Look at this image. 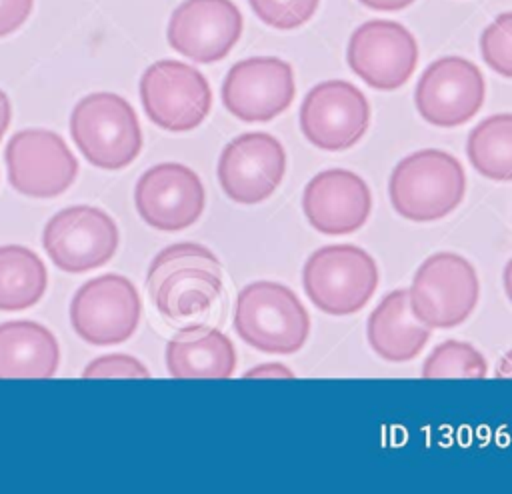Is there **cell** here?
<instances>
[{
  "instance_id": "6da1fadb",
  "label": "cell",
  "mask_w": 512,
  "mask_h": 494,
  "mask_svg": "<svg viewBox=\"0 0 512 494\" xmlns=\"http://www.w3.org/2000/svg\"><path fill=\"white\" fill-rule=\"evenodd\" d=\"M146 288L164 318H192L210 310L220 298L222 266L206 246L178 242L156 254L146 272Z\"/></svg>"
},
{
  "instance_id": "7a4b0ae2",
  "label": "cell",
  "mask_w": 512,
  "mask_h": 494,
  "mask_svg": "<svg viewBox=\"0 0 512 494\" xmlns=\"http://www.w3.org/2000/svg\"><path fill=\"white\" fill-rule=\"evenodd\" d=\"M466 174L448 152L424 148L402 158L390 174V204L410 222H434L462 202Z\"/></svg>"
},
{
  "instance_id": "3957f363",
  "label": "cell",
  "mask_w": 512,
  "mask_h": 494,
  "mask_svg": "<svg viewBox=\"0 0 512 494\" xmlns=\"http://www.w3.org/2000/svg\"><path fill=\"white\" fill-rule=\"evenodd\" d=\"M234 330L260 352L294 354L308 340L310 316L288 286L256 280L236 296Z\"/></svg>"
},
{
  "instance_id": "277c9868",
  "label": "cell",
  "mask_w": 512,
  "mask_h": 494,
  "mask_svg": "<svg viewBox=\"0 0 512 494\" xmlns=\"http://www.w3.org/2000/svg\"><path fill=\"white\" fill-rule=\"evenodd\" d=\"M302 286L318 310L330 316H350L360 312L376 292L378 266L360 246H322L308 256Z\"/></svg>"
},
{
  "instance_id": "5b68a950",
  "label": "cell",
  "mask_w": 512,
  "mask_h": 494,
  "mask_svg": "<svg viewBox=\"0 0 512 494\" xmlns=\"http://www.w3.org/2000/svg\"><path fill=\"white\" fill-rule=\"evenodd\" d=\"M70 134L82 156L102 170H120L142 150L134 108L112 92L84 96L72 110Z\"/></svg>"
},
{
  "instance_id": "8992f818",
  "label": "cell",
  "mask_w": 512,
  "mask_h": 494,
  "mask_svg": "<svg viewBox=\"0 0 512 494\" xmlns=\"http://www.w3.org/2000/svg\"><path fill=\"white\" fill-rule=\"evenodd\" d=\"M480 284L474 266L460 254L438 252L416 270L408 300L414 316L432 328H454L476 308Z\"/></svg>"
},
{
  "instance_id": "52a82bcc",
  "label": "cell",
  "mask_w": 512,
  "mask_h": 494,
  "mask_svg": "<svg viewBox=\"0 0 512 494\" xmlns=\"http://www.w3.org/2000/svg\"><path fill=\"white\" fill-rule=\"evenodd\" d=\"M146 116L168 132H188L204 122L212 90L200 70L178 60H158L140 78Z\"/></svg>"
},
{
  "instance_id": "ba28073f",
  "label": "cell",
  "mask_w": 512,
  "mask_h": 494,
  "mask_svg": "<svg viewBox=\"0 0 512 494\" xmlns=\"http://www.w3.org/2000/svg\"><path fill=\"white\" fill-rule=\"evenodd\" d=\"M140 296L120 274H104L84 282L70 302L76 334L94 346L126 342L140 322Z\"/></svg>"
},
{
  "instance_id": "9c48e42d",
  "label": "cell",
  "mask_w": 512,
  "mask_h": 494,
  "mask_svg": "<svg viewBox=\"0 0 512 494\" xmlns=\"http://www.w3.org/2000/svg\"><path fill=\"white\" fill-rule=\"evenodd\" d=\"M42 244L60 270L80 274L104 266L114 256L118 228L100 208L70 206L48 220Z\"/></svg>"
},
{
  "instance_id": "30bf717a",
  "label": "cell",
  "mask_w": 512,
  "mask_h": 494,
  "mask_svg": "<svg viewBox=\"0 0 512 494\" xmlns=\"http://www.w3.org/2000/svg\"><path fill=\"white\" fill-rule=\"evenodd\" d=\"M370 104L346 80L316 84L300 106V130L320 150L340 152L352 148L368 130Z\"/></svg>"
},
{
  "instance_id": "8fae6325",
  "label": "cell",
  "mask_w": 512,
  "mask_h": 494,
  "mask_svg": "<svg viewBox=\"0 0 512 494\" xmlns=\"http://www.w3.org/2000/svg\"><path fill=\"white\" fill-rule=\"evenodd\" d=\"M6 168L10 184L32 198L60 196L78 174V162L66 142L44 128L20 130L10 138Z\"/></svg>"
},
{
  "instance_id": "7c38bea8",
  "label": "cell",
  "mask_w": 512,
  "mask_h": 494,
  "mask_svg": "<svg viewBox=\"0 0 512 494\" xmlns=\"http://www.w3.org/2000/svg\"><path fill=\"white\" fill-rule=\"evenodd\" d=\"M348 66L376 90H396L408 82L418 62L412 32L394 20H368L348 42Z\"/></svg>"
},
{
  "instance_id": "4fadbf2b",
  "label": "cell",
  "mask_w": 512,
  "mask_h": 494,
  "mask_svg": "<svg viewBox=\"0 0 512 494\" xmlns=\"http://www.w3.org/2000/svg\"><path fill=\"white\" fill-rule=\"evenodd\" d=\"M292 66L276 56L236 62L222 82V104L242 122H268L294 100Z\"/></svg>"
},
{
  "instance_id": "5bb4252c",
  "label": "cell",
  "mask_w": 512,
  "mask_h": 494,
  "mask_svg": "<svg viewBox=\"0 0 512 494\" xmlns=\"http://www.w3.org/2000/svg\"><path fill=\"white\" fill-rule=\"evenodd\" d=\"M484 94V76L474 62L462 56H444L422 72L414 102L426 122L452 128L468 122L480 110Z\"/></svg>"
},
{
  "instance_id": "9a60e30c",
  "label": "cell",
  "mask_w": 512,
  "mask_h": 494,
  "mask_svg": "<svg viewBox=\"0 0 512 494\" xmlns=\"http://www.w3.org/2000/svg\"><path fill=\"white\" fill-rule=\"evenodd\" d=\"M286 152L268 132H246L230 140L218 158V182L238 204L264 202L280 186Z\"/></svg>"
},
{
  "instance_id": "2e32d148",
  "label": "cell",
  "mask_w": 512,
  "mask_h": 494,
  "mask_svg": "<svg viewBox=\"0 0 512 494\" xmlns=\"http://www.w3.org/2000/svg\"><path fill=\"white\" fill-rule=\"evenodd\" d=\"M204 186L198 174L178 162L148 168L136 182L134 204L140 218L164 232L192 226L204 212Z\"/></svg>"
},
{
  "instance_id": "e0dca14e",
  "label": "cell",
  "mask_w": 512,
  "mask_h": 494,
  "mask_svg": "<svg viewBox=\"0 0 512 494\" xmlns=\"http://www.w3.org/2000/svg\"><path fill=\"white\" fill-rule=\"evenodd\" d=\"M240 34L242 14L232 0H184L166 30L168 44L200 64L228 56Z\"/></svg>"
},
{
  "instance_id": "ac0fdd59",
  "label": "cell",
  "mask_w": 512,
  "mask_h": 494,
  "mask_svg": "<svg viewBox=\"0 0 512 494\" xmlns=\"http://www.w3.org/2000/svg\"><path fill=\"white\" fill-rule=\"evenodd\" d=\"M302 210L310 226L320 234H352L366 224L372 210V194L356 172L330 168L308 180L302 194Z\"/></svg>"
},
{
  "instance_id": "d6986e66",
  "label": "cell",
  "mask_w": 512,
  "mask_h": 494,
  "mask_svg": "<svg viewBox=\"0 0 512 494\" xmlns=\"http://www.w3.org/2000/svg\"><path fill=\"white\" fill-rule=\"evenodd\" d=\"M366 334L372 350L386 362H408L430 340V328L414 316L408 290L402 288L388 292L370 312Z\"/></svg>"
},
{
  "instance_id": "ffe728a7",
  "label": "cell",
  "mask_w": 512,
  "mask_h": 494,
  "mask_svg": "<svg viewBox=\"0 0 512 494\" xmlns=\"http://www.w3.org/2000/svg\"><path fill=\"white\" fill-rule=\"evenodd\" d=\"M166 368L174 378H230L236 370V350L224 332L188 326L168 342Z\"/></svg>"
},
{
  "instance_id": "44dd1931",
  "label": "cell",
  "mask_w": 512,
  "mask_h": 494,
  "mask_svg": "<svg viewBox=\"0 0 512 494\" xmlns=\"http://www.w3.org/2000/svg\"><path fill=\"white\" fill-rule=\"evenodd\" d=\"M60 362L54 334L42 324H0V378H52Z\"/></svg>"
},
{
  "instance_id": "7402d4cb",
  "label": "cell",
  "mask_w": 512,
  "mask_h": 494,
  "mask_svg": "<svg viewBox=\"0 0 512 494\" xmlns=\"http://www.w3.org/2000/svg\"><path fill=\"white\" fill-rule=\"evenodd\" d=\"M46 266L26 246H0V310L14 312L34 306L46 290Z\"/></svg>"
},
{
  "instance_id": "603a6c76",
  "label": "cell",
  "mask_w": 512,
  "mask_h": 494,
  "mask_svg": "<svg viewBox=\"0 0 512 494\" xmlns=\"http://www.w3.org/2000/svg\"><path fill=\"white\" fill-rule=\"evenodd\" d=\"M466 154L484 178L512 182V114H494L478 122L468 134Z\"/></svg>"
},
{
  "instance_id": "cb8c5ba5",
  "label": "cell",
  "mask_w": 512,
  "mask_h": 494,
  "mask_svg": "<svg viewBox=\"0 0 512 494\" xmlns=\"http://www.w3.org/2000/svg\"><path fill=\"white\" fill-rule=\"evenodd\" d=\"M488 372L484 356L468 342L444 340L422 366L424 378H484Z\"/></svg>"
},
{
  "instance_id": "d4e9b609",
  "label": "cell",
  "mask_w": 512,
  "mask_h": 494,
  "mask_svg": "<svg viewBox=\"0 0 512 494\" xmlns=\"http://www.w3.org/2000/svg\"><path fill=\"white\" fill-rule=\"evenodd\" d=\"M480 52L488 68L512 78V10L496 16L480 36Z\"/></svg>"
},
{
  "instance_id": "484cf974",
  "label": "cell",
  "mask_w": 512,
  "mask_h": 494,
  "mask_svg": "<svg viewBox=\"0 0 512 494\" xmlns=\"http://www.w3.org/2000/svg\"><path fill=\"white\" fill-rule=\"evenodd\" d=\"M320 0H248L254 14L268 26L278 30H292L306 24Z\"/></svg>"
},
{
  "instance_id": "4316f807",
  "label": "cell",
  "mask_w": 512,
  "mask_h": 494,
  "mask_svg": "<svg viewBox=\"0 0 512 494\" xmlns=\"http://www.w3.org/2000/svg\"><path fill=\"white\" fill-rule=\"evenodd\" d=\"M84 378H150L146 366L128 354H108L92 360L84 372Z\"/></svg>"
},
{
  "instance_id": "83f0119b",
  "label": "cell",
  "mask_w": 512,
  "mask_h": 494,
  "mask_svg": "<svg viewBox=\"0 0 512 494\" xmlns=\"http://www.w3.org/2000/svg\"><path fill=\"white\" fill-rule=\"evenodd\" d=\"M34 0H0V38L18 30L32 12Z\"/></svg>"
},
{
  "instance_id": "f1b7e54d",
  "label": "cell",
  "mask_w": 512,
  "mask_h": 494,
  "mask_svg": "<svg viewBox=\"0 0 512 494\" xmlns=\"http://www.w3.org/2000/svg\"><path fill=\"white\" fill-rule=\"evenodd\" d=\"M244 378H294V372L278 362H268L244 372Z\"/></svg>"
},
{
  "instance_id": "f546056e",
  "label": "cell",
  "mask_w": 512,
  "mask_h": 494,
  "mask_svg": "<svg viewBox=\"0 0 512 494\" xmlns=\"http://www.w3.org/2000/svg\"><path fill=\"white\" fill-rule=\"evenodd\" d=\"M412 2L414 0H360V4L374 8V10H400Z\"/></svg>"
},
{
  "instance_id": "4dcf8cb0",
  "label": "cell",
  "mask_w": 512,
  "mask_h": 494,
  "mask_svg": "<svg viewBox=\"0 0 512 494\" xmlns=\"http://www.w3.org/2000/svg\"><path fill=\"white\" fill-rule=\"evenodd\" d=\"M10 114H12V110H10V100H8V96L0 90V140H2V136H4V132H6V128H8V124H10Z\"/></svg>"
},
{
  "instance_id": "1f68e13d",
  "label": "cell",
  "mask_w": 512,
  "mask_h": 494,
  "mask_svg": "<svg viewBox=\"0 0 512 494\" xmlns=\"http://www.w3.org/2000/svg\"><path fill=\"white\" fill-rule=\"evenodd\" d=\"M496 378H512V350H508L496 364L494 370Z\"/></svg>"
},
{
  "instance_id": "d6a6232c",
  "label": "cell",
  "mask_w": 512,
  "mask_h": 494,
  "mask_svg": "<svg viewBox=\"0 0 512 494\" xmlns=\"http://www.w3.org/2000/svg\"><path fill=\"white\" fill-rule=\"evenodd\" d=\"M502 280H504V290H506V296L510 298L512 302V258L508 260V264L504 266V274H502Z\"/></svg>"
}]
</instances>
